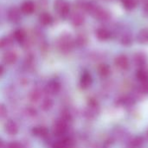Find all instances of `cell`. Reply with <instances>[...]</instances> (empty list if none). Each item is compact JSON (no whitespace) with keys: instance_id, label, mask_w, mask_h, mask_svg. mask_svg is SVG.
Instances as JSON below:
<instances>
[{"instance_id":"1","label":"cell","mask_w":148,"mask_h":148,"mask_svg":"<svg viewBox=\"0 0 148 148\" xmlns=\"http://www.w3.org/2000/svg\"><path fill=\"white\" fill-rule=\"evenodd\" d=\"M75 45V40L69 34L62 35L61 36V38L59 39V41H58V47L61 49V51L63 52V53L70 52L74 49Z\"/></svg>"},{"instance_id":"2","label":"cell","mask_w":148,"mask_h":148,"mask_svg":"<svg viewBox=\"0 0 148 148\" xmlns=\"http://www.w3.org/2000/svg\"><path fill=\"white\" fill-rule=\"evenodd\" d=\"M55 9L60 15L62 18H67L70 13L69 3L66 0H56L55 1Z\"/></svg>"},{"instance_id":"3","label":"cell","mask_w":148,"mask_h":148,"mask_svg":"<svg viewBox=\"0 0 148 148\" xmlns=\"http://www.w3.org/2000/svg\"><path fill=\"white\" fill-rule=\"evenodd\" d=\"M117 36L119 38L120 43L124 46H129L133 42V36L131 32L127 29H120L117 33Z\"/></svg>"},{"instance_id":"4","label":"cell","mask_w":148,"mask_h":148,"mask_svg":"<svg viewBox=\"0 0 148 148\" xmlns=\"http://www.w3.org/2000/svg\"><path fill=\"white\" fill-rule=\"evenodd\" d=\"M115 66L121 70H126L129 67V60L128 57L125 55H119L114 59Z\"/></svg>"},{"instance_id":"5","label":"cell","mask_w":148,"mask_h":148,"mask_svg":"<svg viewBox=\"0 0 148 148\" xmlns=\"http://www.w3.org/2000/svg\"><path fill=\"white\" fill-rule=\"evenodd\" d=\"M85 22V16H84V14L80 11V10H77V11H74L71 15V23L75 27H80L82 26Z\"/></svg>"},{"instance_id":"6","label":"cell","mask_w":148,"mask_h":148,"mask_svg":"<svg viewBox=\"0 0 148 148\" xmlns=\"http://www.w3.org/2000/svg\"><path fill=\"white\" fill-rule=\"evenodd\" d=\"M8 19L13 23H17L21 20V10L16 7H12L8 11Z\"/></svg>"},{"instance_id":"7","label":"cell","mask_w":148,"mask_h":148,"mask_svg":"<svg viewBox=\"0 0 148 148\" xmlns=\"http://www.w3.org/2000/svg\"><path fill=\"white\" fill-rule=\"evenodd\" d=\"M66 130H67V124H66V121L62 120L57 121L53 127V133L56 136L62 135L66 132Z\"/></svg>"},{"instance_id":"8","label":"cell","mask_w":148,"mask_h":148,"mask_svg":"<svg viewBox=\"0 0 148 148\" xmlns=\"http://www.w3.org/2000/svg\"><path fill=\"white\" fill-rule=\"evenodd\" d=\"M95 36L98 40L104 42V41H108L111 38L112 33L107 28H99L95 31Z\"/></svg>"},{"instance_id":"9","label":"cell","mask_w":148,"mask_h":148,"mask_svg":"<svg viewBox=\"0 0 148 148\" xmlns=\"http://www.w3.org/2000/svg\"><path fill=\"white\" fill-rule=\"evenodd\" d=\"M20 10L25 15H30L35 10V3L30 0H26L22 3Z\"/></svg>"},{"instance_id":"10","label":"cell","mask_w":148,"mask_h":148,"mask_svg":"<svg viewBox=\"0 0 148 148\" xmlns=\"http://www.w3.org/2000/svg\"><path fill=\"white\" fill-rule=\"evenodd\" d=\"M136 40L139 43L143 45H148V29L144 28L141 29L136 36Z\"/></svg>"},{"instance_id":"11","label":"cell","mask_w":148,"mask_h":148,"mask_svg":"<svg viewBox=\"0 0 148 148\" xmlns=\"http://www.w3.org/2000/svg\"><path fill=\"white\" fill-rule=\"evenodd\" d=\"M39 22L44 26L50 25L53 23V16L49 12H42L39 15Z\"/></svg>"},{"instance_id":"12","label":"cell","mask_w":148,"mask_h":148,"mask_svg":"<svg viewBox=\"0 0 148 148\" xmlns=\"http://www.w3.org/2000/svg\"><path fill=\"white\" fill-rule=\"evenodd\" d=\"M16 59H17L16 54L10 50L5 52L3 56V61L6 64H13L14 62H16Z\"/></svg>"},{"instance_id":"13","label":"cell","mask_w":148,"mask_h":148,"mask_svg":"<svg viewBox=\"0 0 148 148\" xmlns=\"http://www.w3.org/2000/svg\"><path fill=\"white\" fill-rule=\"evenodd\" d=\"M92 84V76L90 75L89 73L88 72H85L82 77H81V80H80V85L82 88H88L90 85Z\"/></svg>"},{"instance_id":"14","label":"cell","mask_w":148,"mask_h":148,"mask_svg":"<svg viewBox=\"0 0 148 148\" xmlns=\"http://www.w3.org/2000/svg\"><path fill=\"white\" fill-rule=\"evenodd\" d=\"M147 61L146 56L143 53H137L134 56V63L140 69H142Z\"/></svg>"},{"instance_id":"15","label":"cell","mask_w":148,"mask_h":148,"mask_svg":"<svg viewBox=\"0 0 148 148\" xmlns=\"http://www.w3.org/2000/svg\"><path fill=\"white\" fill-rule=\"evenodd\" d=\"M4 129L10 135L16 134L18 132V127L13 121H8L4 125Z\"/></svg>"},{"instance_id":"16","label":"cell","mask_w":148,"mask_h":148,"mask_svg":"<svg viewBox=\"0 0 148 148\" xmlns=\"http://www.w3.org/2000/svg\"><path fill=\"white\" fill-rule=\"evenodd\" d=\"M15 40L16 42H18L19 43L23 44V42H25L26 41V37H27V35H26V32L22 29H16L15 32H14V35H13Z\"/></svg>"},{"instance_id":"17","label":"cell","mask_w":148,"mask_h":148,"mask_svg":"<svg viewBox=\"0 0 148 148\" xmlns=\"http://www.w3.org/2000/svg\"><path fill=\"white\" fill-rule=\"evenodd\" d=\"M59 90H60V85L56 82H49L48 85L45 88V91L48 94H50V95H55V94L58 93Z\"/></svg>"},{"instance_id":"18","label":"cell","mask_w":148,"mask_h":148,"mask_svg":"<svg viewBox=\"0 0 148 148\" xmlns=\"http://www.w3.org/2000/svg\"><path fill=\"white\" fill-rule=\"evenodd\" d=\"M98 74L100 76L105 78L108 77L110 74V68L108 64L106 63H101L98 67Z\"/></svg>"},{"instance_id":"19","label":"cell","mask_w":148,"mask_h":148,"mask_svg":"<svg viewBox=\"0 0 148 148\" xmlns=\"http://www.w3.org/2000/svg\"><path fill=\"white\" fill-rule=\"evenodd\" d=\"M74 141L71 139H65L55 144L54 148H73Z\"/></svg>"},{"instance_id":"20","label":"cell","mask_w":148,"mask_h":148,"mask_svg":"<svg viewBox=\"0 0 148 148\" xmlns=\"http://www.w3.org/2000/svg\"><path fill=\"white\" fill-rule=\"evenodd\" d=\"M121 3L127 10H133L134 9L136 8L138 4V1L137 0H121Z\"/></svg>"},{"instance_id":"21","label":"cell","mask_w":148,"mask_h":148,"mask_svg":"<svg viewBox=\"0 0 148 148\" xmlns=\"http://www.w3.org/2000/svg\"><path fill=\"white\" fill-rule=\"evenodd\" d=\"M137 78L139 79V81L143 83V82H148V72L147 70H145L143 68L140 69L137 72Z\"/></svg>"},{"instance_id":"22","label":"cell","mask_w":148,"mask_h":148,"mask_svg":"<svg viewBox=\"0 0 148 148\" xmlns=\"http://www.w3.org/2000/svg\"><path fill=\"white\" fill-rule=\"evenodd\" d=\"M88 42V38L85 35L83 34H80L77 36V37L75 38V43L79 46V47H82V46H85Z\"/></svg>"},{"instance_id":"23","label":"cell","mask_w":148,"mask_h":148,"mask_svg":"<svg viewBox=\"0 0 148 148\" xmlns=\"http://www.w3.org/2000/svg\"><path fill=\"white\" fill-rule=\"evenodd\" d=\"M33 134L37 136H45L48 134V129L43 127H37L33 129Z\"/></svg>"},{"instance_id":"24","label":"cell","mask_w":148,"mask_h":148,"mask_svg":"<svg viewBox=\"0 0 148 148\" xmlns=\"http://www.w3.org/2000/svg\"><path fill=\"white\" fill-rule=\"evenodd\" d=\"M12 42V39L10 36H4L0 39V48L4 49L8 46H10Z\"/></svg>"},{"instance_id":"25","label":"cell","mask_w":148,"mask_h":148,"mask_svg":"<svg viewBox=\"0 0 148 148\" xmlns=\"http://www.w3.org/2000/svg\"><path fill=\"white\" fill-rule=\"evenodd\" d=\"M52 105H53V101H51V99H45L42 103V108L44 111H47L49 108H51Z\"/></svg>"},{"instance_id":"26","label":"cell","mask_w":148,"mask_h":148,"mask_svg":"<svg viewBox=\"0 0 148 148\" xmlns=\"http://www.w3.org/2000/svg\"><path fill=\"white\" fill-rule=\"evenodd\" d=\"M7 115V108L3 104H0V120H3Z\"/></svg>"},{"instance_id":"27","label":"cell","mask_w":148,"mask_h":148,"mask_svg":"<svg viewBox=\"0 0 148 148\" xmlns=\"http://www.w3.org/2000/svg\"><path fill=\"white\" fill-rule=\"evenodd\" d=\"M39 98H40V94L37 91H33L29 95V99L32 101H36Z\"/></svg>"},{"instance_id":"28","label":"cell","mask_w":148,"mask_h":148,"mask_svg":"<svg viewBox=\"0 0 148 148\" xmlns=\"http://www.w3.org/2000/svg\"><path fill=\"white\" fill-rule=\"evenodd\" d=\"M141 3H142V10L144 14L148 16V0H142Z\"/></svg>"},{"instance_id":"29","label":"cell","mask_w":148,"mask_h":148,"mask_svg":"<svg viewBox=\"0 0 148 148\" xmlns=\"http://www.w3.org/2000/svg\"><path fill=\"white\" fill-rule=\"evenodd\" d=\"M8 148H20V145H19V143L13 141V142H10L8 145Z\"/></svg>"},{"instance_id":"30","label":"cell","mask_w":148,"mask_h":148,"mask_svg":"<svg viewBox=\"0 0 148 148\" xmlns=\"http://www.w3.org/2000/svg\"><path fill=\"white\" fill-rule=\"evenodd\" d=\"M3 67H2V66H0V75L3 74Z\"/></svg>"},{"instance_id":"31","label":"cell","mask_w":148,"mask_h":148,"mask_svg":"<svg viewBox=\"0 0 148 148\" xmlns=\"http://www.w3.org/2000/svg\"><path fill=\"white\" fill-rule=\"evenodd\" d=\"M2 145H3V144H2V142H1V140H0V148L2 147Z\"/></svg>"}]
</instances>
